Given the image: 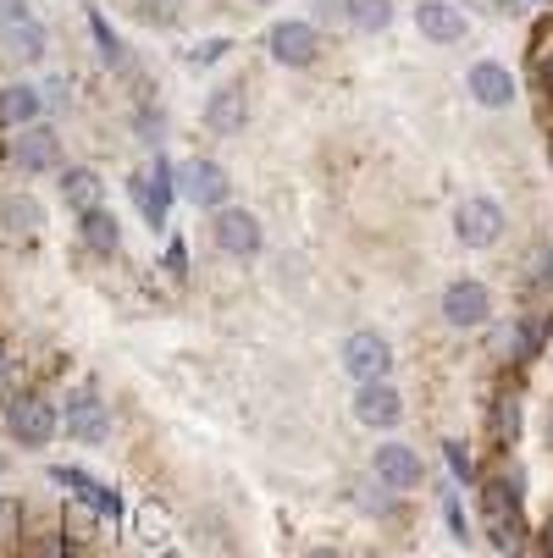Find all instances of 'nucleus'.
Returning <instances> with one entry per match:
<instances>
[{"label": "nucleus", "mask_w": 553, "mask_h": 558, "mask_svg": "<svg viewBox=\"0 0 553 558\" xmlns=\"http://www.w3.org/2000/svg\"><path fill=\"white\" fill-rule=\"evenodd\" d=\"M50 482H56V487H67V493H77V498H84L89 509H100V514H111V520L122 514V498H117V493H111L106 482H95V475H84L77 464H56V470H50Z\"/></svg>", "instance_id": "obj_14"}, {"label": "nucleus", "mask_w": 553, "mask_h": 558, "mask_svg": "<svg viewBox=\"0 0 553 558\" xmlns=\"http://www.w3.org/2000/svg\"><path fill=\"white\" fill-rule=\"evenodd\" d=\"M266 50H272V61H282V66H310L315 61V28L310 23H277L272 34H266Z\"/></svg>", "instance_id": "obj_11"}, {"label": "nucleus", "mask_w": 553, "mask_h": 558, "mask_svg": "<svg viewBox=\"0 0 553 558\" xmlns=\"http://www.w3.org/2000/svg\"><path fill=\"white\" fill-rule=\"evenodd\" d=\"M178 189H183L189 205H205V210H221L227 194H232V183H227V172H221L216 161H189V167L178 172Z\"/></svg>", "instance_id": "obj_6"}, {"label": "nucleus", "mask_w": 553, "mask_h": 558, "mask_svg": "<svg viewBox=\"0 0 553 558\" xmlns=\"http://www.w3.org/2000/svg\"><path fill=\"white\" fill-rule=\"evenodd\" d=\"M0 12H7V17H28V7H23V0H0Z\"/></svg>", "instance_id": "obj_30"}, {"label": "nucleus", "mask_w": 553, "mask_h": 558, "mask_svg": "<svg viewBox=\"0 0 553 558\" xmlns=\"http://www.w3.org/2000/svg\"><path fill=\"white\" fill-rule=\"evenodd\" d=\"M0 381H7V371H0Z\"/></svg>", "instance_id": "obj_35"}, {"label": "nucleus", "mask_w": 553, "mask_h": 558, "mask_svg": "<svg viewBox=\"0 0 553 558\" xmlns=\"http://www.w3.org/2000/svg\"><path fill=\"white\" fill-rule=\"evenodd\" d=\"M167 266H172L178 277H189V255H183V244H172V250H167Z\"/></svg>", "instance_id": "obj_29"}, {"label": "nucleus", "mask_w": 553, "mask_h": 558, "mask_svg": "<svg viewBox=\"0 0 553 558\" xmlns=\"http://www.w3.org/2000/svg\"><path fill=\"white\" fill-rule=\"evenodd\" d=\"M216 250L221 255H261V221L250 216V210H216Z\"/></svg>", "instance_id": "obj_9"}, {"label": "nucleus", "mask_w": 553, "mask_h": 558, "mask_svg": "<svg viewBox=\"0 0 553 558\" xmlns=\"http://www.w3.org/2000/svg\"><path fill=\"white\" fill-rule=\"evenodd\" d=\"M0 122H7V128H28V122H39V89H28V84L0 89Z\"/></svg>", "instance_id": "obj_20"}, {"label": "nucleus", "mask_w": 553, "mask_h": 558, "mask_svg": "<svg viewBox=\"0 0 553 558\" xmlns=\"http://www.w3.org/2000/svg\"><path fill=\"white\" fill-rule=\"evenodd\" d=\"M7 421H12V437L23 448H45L61 432V415H56V404H45V398H12Z\"/></svg>", "instance_id": "obj_3"}, {"label": "nucleus", "mask_w": 553, "mask_h": 558, "mask_svg": "<svg viewBox=\"0 0 553 558\" xmlns=\"http://www.w3.org/2000/svg\"><path fill=\"white\" fill-rule=\"evenodd\" d=\"M255 7H266V0H255Z\"/></svg>", "instance_id": "obj_36"}, {"label": "nucleus", "mask_w": 553, "mask_h": 558, "mask_svg": "<svg viewBox=\"0 0 553 558\" xmlns=\"http://www.w3.org/2000/svg\"><path fill=\"white\" fill-rule=\"evenodd\" d=\"M0 28H7V12H0Z\"/></svg>", "instance_id": "obj_33"}, {"label": "nucleus", "mask_w": 553, "mask_h": 558, "mask_svg": "<svg viewBox=\"0 0 553 558\" xmlns=\"http://www.w3.org/2000/svg\"><path fill=\"white\" fill-rule=\"evenodd\" d=\"M493 315V293L482 282H448L443 293V322L448 327H482Z\"/></svg>", "instance_id": "obj_7"}, {"label": "nucleus", "mask_w": 553, "mask_h": 558, "mask_svg": "<svg viewBox=\"0 0 553 558\" xmlns=\"http://www.w3.org/2000/svg\"><path fill=\"white\" fill-rule=\"evenodd\" d=\"M548 161H553V133H548Z\"/></svg>", "instance_id": "obj_31"}, {"label": "nucleus", "mask_w": 553, "mask_h": 558, "mask_svg": "<svg viewBox=\"0 0 553 558\" xmlns=\"http://www.w3.org/2000/svg\"><path fill=\"white\" fill-rule=\"evenodd\" d=\"M77 232H84V244H89L95 255H117V250H122V227H117V216H111L106 205L84 210V221H77Z\"/></svg>", "instance_id": "obj_18"}, {"label": "nucleus", "mask_w": 553, "mask_h": 558, "mask_svg": "<svg viewBox=\"0 0 553 558\" xmlns=\"http://www.w3.org/2000/svg\"><path fill=\"white\" fill-rule=\"evenodd\" d=\"M515 426H520V410H515V398H509V404L498 410V432H509V437H515Z\"/></svg>", "instance_id": "obj_28"}, {"label": "nucleus", "mask_w": 553, "mask_h": 558, "mask_svg": "<svg viewBox=\"0 0 553 558\" xmlns=\"http://www.w3.org/2000/svg\"><path fill=\"white\" fill-rule=\"evenodd\" d=\"M12 161H17L23 172H50V167H61V138H56V128H45V122L17 128V138H12Z\"/></svg>", "instance_id": "obj_5"}, {"label": "nucleus", "mask_w": 553, "mask_h": 558, "mask_svg": "<svg viewBox=\"0 0 553 558\" xmlns=\"http://www.w3.org/2000/svg\"><path fill=\"white\" fill-rule=\"evenodd\" d=\"M133 189V205H139V216L149 221V227H167V210H172V167H167V155H155V161L128 183Z\"/></svg>", "instance_id": "obj_1"}, {"label": "nucleus", "mask_w": 553, "mask_h": 558, "mask_svg": "<svg viewBox=\"0 0 553 558\" xmlns=\"http://www.w3.org/2000/svg\"><path fill=\"white\" fill-rule=\"evenodd\" d=\"M61 426H67V437H77V442H106L111 415H106V404H100L95 392H77V398H67Z\"/></svg>", "instance_id": "obj_10"}, {"label": "nucleus", "mask_w": 553, "mask_h": 558, "mask_svg": "<svg viewBox=\"0 0 553 558\" xmlns=\"http://www.w3.org/2000/svg\"><path fill=\"white\" fill-rule=\"evenodd\" d=\"M100 194H106L100 172H89V167H67V178H61V199H67L77 216L95 210V205H100Z\"/></svg>", "instance_id": "obj_19"}, {"label": "nucleus", "mask_w": 553, "mask_h": 558, "mask_svg": "<svg viewBox=\"0 0 553 558\" xmlns=\"http://www.w3.org/2000/svg\"><path fill=\"white\" fill-rule=\"evenodd\" d=\"M482 509H488V525H493V542L498 547H520V498H515V487L509 482H488V498H482Z\"/></svg>", "instance_id": "obj_8"}, {"label": "nucleus", "mask_w": 553, "mask_h": 558, "mask_svg": "<svg viewBox=\"0 0 553 558\" xmlns=\"http://www.w3.org/2000/svg\"><path fill=\"white\" fill-rule=\"evenodd\" d=\"M39 205L34 199H0V227H7L12 238H34L39 232Z\"/></svg>", "instance_id": "obj_23"}, {"label": "nucleus", "mask_w": 553, "mask_h": 558, "mask_svg": "<svg viewBox=\"0 0 553 558\" xmlns=\"http://www.w3.org/2000/svg\"><path fill=\"white\" fill-rule=\"evenodd\" d=\"M465 84H470V95H477V106H488V111L515 106V77H509V66H498V61H477Z\"/></svg>", "instance_id": "obj_13"}, {"label": "nucleus", "mask_w": 553, "mask_h": 558, "mask_svg": "<svg viewBox=\"0 0 553 558\" xmlns=\"http://www.w3.org/2000/svg\"><path fill=\"white\" fill-rule=\"evenodd\" d=\"M12 28H0L7 34V45H12V56H23V61H39L45 56V28L34 23V17H7Z\"/></svg>", "instance_id": "obj_22"}, {"label": "nucleus", "mask_w": 553, "mask_h": 558, "mask_svg": "<svg viewBox=\"0 0 553 558\" xmlns=\"http://www.w3.org/2000/svg\"><path fill=\"white\" fill-rule=\"evenodd\" d=\"M376 482H387L393 493L421 487V453H416V448H405V442L376 448Z\"/></svg>", "instance_id": "obj_15"}, {"label": "nucleus", "mask_w": 553, "mask_h": 558, "mask_svg": "<svg viewBox=\"0 0 553 558\" xmlns=\"http://www.w3.org/2000/svg\"><path fill=\"white\" fill-rule=\"evenodd\" d=\"M542 327H548L542 315H531V322L520 327V354H537V349H542Z\"/></svg>", "instance_id": "obj_26"}, {"label": "nucleus", "mask_w": 553, "mask_h": 558, "mask_svg": "<svg viewBox=\"0 0 553 558\" xmlns=\"http://www.w3.org/2000/svg\"><path fill=\"white\" fill-rule=\"evenodd\" d=\"M454 232H459V244H470V250H493L498 238H504V210L493 205V199H459V210H454Z\"/></svg>", "instance_id": "obj_2"}, {"label": "nucleus", "mask_w": 553, "mask_h": 558, "mask_svg": "<svg viewBox=\"0 0 553 558\" xmlns=\"http://www.w3.org/2000/svg\"><path fill=\"white\" fill-rule=\"evenodd\" d=\"M548 437H553V421H548Z\"/></svg>", "instance_id": "obj_34"}, {"label": "nucleus", "mask_w": 553, "mask_h": 558, "mask_svg": "<svg viewBox=\"0 0 553 558\" xmlns=\"http://www.w3.org/2000/svg\"><path fill=\"white\" fill-rule=\"evenodd\" d=\"M443 453H448V470H454V475H465V482H470V453H465L459 442H448Z\"/></svg>", "instance_id": "obj_27"}, {"label": "nucleus", "mask_w": 553, "mask_h": 558, "mask_svg": "<svg viewBox=\"0 0 553 558\" xmlns=\"http://www.w3.org/2000/svg\"><path fill=\"white\" fill-rule=\"evenodd\" d=\"M344 23L360 34H382L393 23V0H344Z\"/></svg>", "instance_id": "obj_21"}, {"label": "nucleus", "mask_w": 553, "mask_h": 558, "mask_svg": "<svg viewBox=\"0 0 553 558\" xmlns=\"http://www.w3.org/2000/svg\"><path fill=\"white\" fill-rule=\"evenodd\" d=\"M89 34H95V45H100V56H106L111 66H122V39L111 34V23H106L100 12H89Z\"/></svg>", "instance_id": "obj_24"}, {"label": "nucleus", "mask_w": 553, "mask_h": 558, "mask_svg": "<svg viewBox=\"0 0 553 558\" xmlns=\"http://www.w3.org/2000/svg\"><path fill=\"white\" fill-rule=\"evenodd\" d=\"M344 371H349L354 381H382V376L393 371V343H387L382 332H354V338L344 343Z\"/></svg>", "instance_id": "obj_4"}, {"label": "nucleus", "mask_w": 553, "mask_h": 558, "mask_svg": "<svg viewBox=\"0 0 553 558\" xmlns=\"http://www.w3.org/2000/svg\"><path fill=\"white\" fill-rule=\"evenodd\" d=\"M227 50H232L227 39H205V45H194V50H189V61H194V66H211V61H221Z\"/></svg>", "instance_id": "obj_25"}, {"label": "nucleus", "mask_w": 553, "mask_h": 558, "mask_svg": "<svg viewBox=\"0 0 553 558\" xmlns=\"http://www.w3.org/2000/svg\"><path fill=\"white\" fill-rule=\"evenodd\" d=\"M354 415H360L365 426H399V421H405V398L387 387V376H382V381H360Z\"/></svg>", "instance_id": "obj_12"}, {"label": "nucleus", "mask_w": 553, "mask_h": 558, "mask_svg": "<svg viewBox=\"0 0 553 558\" xmlns=\"http://www.w3.org/2000/svg\"><path fill=\"white\" fill-rule=\"evenodd\" d=\"M416 28L432 45H459L465 39V17H459V7H448V0H421V7H416Z\"/></svg>", "instance_id": "obj_16"}, {"label": "nucleus", "mask_w": 553, "mask_h": 558, "mask_svg": "<svg viewBox=\"0 0 553 558\" xmlns=\"http://www.w3.org/2000/svg\"><path fill=\"white\" fill-rule=\"evenodd\" d=\"M548 277H553V250H548Z\"/></svg>", "instance_id": "obj_32"}, {"label": "nucleus", "mask_w": 553, "mask_h": 558, "mask_svg": "<svg viewBox=\"0 0 553 558\" xmlns=\"http://www.w3.org/2000/svg\"><path fill=\"white\" fill-rule=\"evenodd\" d=\"M244 117H250V106H244V89L239 84H227V89H216L211 100H205V128L211 133H239L244 128Z\"/></svg>", "instance_id": "obj_17"}]
</instances>
